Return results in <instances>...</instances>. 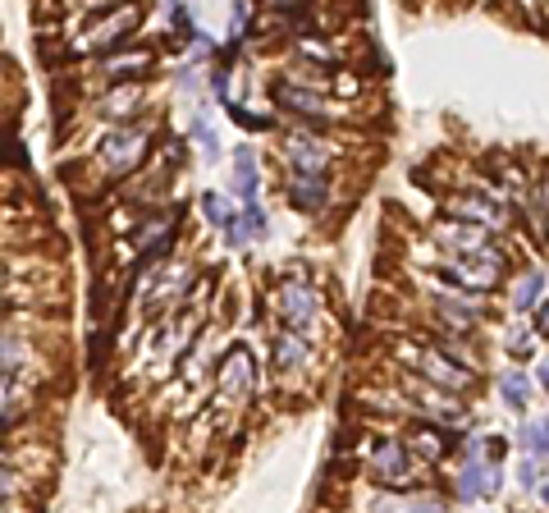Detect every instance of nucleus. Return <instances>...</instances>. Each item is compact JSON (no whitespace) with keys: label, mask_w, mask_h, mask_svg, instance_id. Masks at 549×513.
<instances>
[{"label":"nucleus","mask_w":549,"mask_h":513,"mask_svg":"<svg viewBox=\"0 0 549 513\" xmlns=\"http://www.w3.org/2000/svg\"><path fill=\"white\" fill-rule=\"evenodd\" d=\"M371 477L380 481V486H408L412 481V459L408 449L399 445V440H376V454H371Z\"/></svg>","instance_id":"1"},{"label":"nucleus","mask_w":549,"mask_h":513,"mask_svg":"<svg viewBox=\"0 0 549 513\" xmlns=\"http://www.w3.org/2000/svg\"><path fill=\"white\" fill-rule=\"evenodd\" d=\"M417 367H421V376H426L435 390H472V381H476L467 367L449 362L440 349H421V353H417Z\"/></svg>","instance_id":"2"},{"label":"nucleus","mask_w":549,"mask_h":513,"mask_svg":"<svg viewBox=\"0 0 549 513\" xmlns=\"http://www.w3.org/2000/svg\"><path fill=\"white\" fill-rule=\"evenodd\" d=\"M270 97H275V106H284L289 115H298V120L316 124V129L325 124V115H321V97H316L312 88H298L293 78H280V83H270Z\"/></svg>","instance_id":"3"},{"label":"nucleus","mask_w":549,"mask_h":513,"mask_svg":"<svg viewBox=\"0 0 549 513\" xmlns=\"http://www.w3.org/2000/svg\"><path fill=\"white\" fill-rule=\"evenodd\" d=\"M280 317H284V326L289 330H302V326H312V317H316V294L307 289V284H298V280H289V284H280Z\"/></svg>","instance_id":"4"},{"label":"nucleus","mask_w":549,"mask_h":513,"mask_svg":"<svg viewBox=\"0 0 549 513\" xmlns=\"http://www.w3.org/2000/svg\"><path fill=\"white\" fill-rule=\"evenodd\" d=\"M284 152H289V165L298 170V175L325 179V165H330V152H325V147H321L316 138H307V133H289Z\"/></svg>","instance_id":"5"},{"label":"nucleus","mask_w":549,"mask_h":513,"mask_svg":"<svg viewBox=\"0 0 549 513\" xmlns=\"http://www.w3.org/2000/svg\"><path fill=\"white\" fill-rule=\"evenodd\" d=\"M453 211H458L463 220H476L481 230H490V225H499V220H504V202H499L495 193H485V188L453 197Z\"/></svg>","instance_id":"6"},{"label":"nucleus","mask_w":549,"mask_h":513,"mask_svg":"<svg viewBox=\"0 0 549 513\" xmlns=\"http://www.w3.org/2000/svg\"><path fill=\"white\" fill-rule=\"evenodd\" d=\"M220 390L225 394H248L252 390V358L248 349H229L220 362Z\"/></svg>","instance_id":"7"},{"label":"nucleus","mask_w":549,"mask_h":513,"mask_svg":"<svg viewBox=\"0 0 549 513\" xmlns=\"http://www.w3.org/2000/svg\"><path fill=\"white\" fill-rule=\"evenodd\" d=\"M289 202L312 216V211H321L325 202H330V184H325V179H312V175H293L289 179Z\"/></svg>","instance_id":"8"},{"label":"nucleus","mask_w":549,"mask_h":513,"mask_svg":"<svg viewBox=\"0 0 549 513\" xmlns=\"http://www.w3.org/2000/svg\"><path fill=\"white\" fill-rule=\"evenodd\" d=\"M440 243H444V248H453L458 257H476V252L490 248V243H485V230H481V225H444V230H440Z\"/></svg>","instance_id":"9"},{"label":"nucleus","mask_w":549,"mask_h":513,"mask_svg":"<svg viewBox=\"0 0 549 513\" xmlns=\"http://www.w3.org/2000/svg\"><path fill=\"white\" fill-rule=\"evenodd\" d=\"M234 188H238V197H243V207L257 202L261 175H257V156H252V147H238L234 152Z\"/></svg>","instance_id":"10"},{"label":"nucleus","mask_w":549,"mask_h":513,"mask_svg":"<svg viewBox=\"0 0 549 513\" xmlns=\"http://www.w3.org/2000/svg\"><path fill=\"white\" fill-rule=\"evenodd\" d=\"M270 358H275V372H298L302 362H307V339L298 330H284V335H275Z\"/></svg>","instance_id":"11"},{"label":"nucleus","mask_w":549,"mask_h":513,"mask_svg":"<svg viewBox=\"0 0 549 513\" xmlns=\"http://www.w3.org/2000/svg\"><path fill=\"white\" fill-rule=\"evenodd\" d=\"M485 472L476 459H463V468H458V481H453V495H458V504H472L485 495Z\"/></svg>","instance_id":"12"},{"label":"nucleus","mask_w":549,"mask_h":513,"mask_svg":"<svg viewBox=\"0 0 549 513\" xmlns=\"http://www.w3.org/2000/svg\"><path fill=\"white\" fill-rule=\"evenodd\" d=\"M101 152H106L110 165H133L142 152V133H110V138L101 142Z\"/></svg>","instance_id":"13"},{"label":"nucleus","mask_w":549,"mask_h":513,"mask_svg":"<svg viewBox=\"0 0 549 513\" xmlns=\"http://www.w3.org/2000/svg\"><path fill=\"white\" fill-rule=\"evenodd\" d=\"M435 312H440V317L449 321L453 330H472V326H476V307H467L463 298H458V303H453L449 294H440V298H435Z\"/></svg>","instance_id":"14"},{"label":"nucleus","mask_w":549,"mask_h":513,"mask_svg":"<svg viewBox=\"0 0 549 513\" xmlns=\"http://www.w3.org/2000/svg\"><path fill=\"white\" fill-rule=\"evenodd\" d=\"M499 394L508 399V408H517V413H522V408L531 404V381H527V372H504V376H499Z\"/></svg>","instance_id":"15"},{"label":"nucleus","mask_w":549,"mask_h":513,"mask_svg":"<svg viewBox=\"0 0 549 513\" xmlns=\"http://www.w3.org/2000/svg\"><path fill=\"white\" fill-rule=\"evenodd\" d=\"M540 294H545V275H540V271L522 275L517 289H513V307H517V312H531V307H540Z\"/></svg>","instance_id":"16"},{"label":"nucleus","mask_w":549,"mask_h":513,"mask_svg":"<svg viewBox=\"0 0 549 513\" xmlns=\"http://www.w3.org/2000/svg\"><path fill=\"white\" fill-rule=\"evenodd\" d=\"M517 440H522V449L531 459H549V422H522Z\"/></svg>","instance_id":"17"},{"label":"nucleus","mask_w":549,"mask_h":513,"mask_svg":"<svg viewBox=\"0 0 549 513\" xmlns=\"http://www.w3.org/2000/svg\"><path fill=\"white\" fill-rule=\"evenodd\" d=\"M412 445H417V454H426V459H444V454H449V436H444V431H435V426H426V431H412Z\"/></svg>","instance_id":"18"},{"label":"nucleus","mask_w":549,"mask_h":513,"mask_svg":"<svg viewBox=\"0 0 549 513\" xmlns=\"http://www.w3.org/2000/svg\"><path fill=\"white\" fill-rule=\"evenodd\" d=\"M138 106V88H119L115 97H106V106H101V115L106 120H129V110Z\"/></svg>","instance_id":"19"},{"label":"nucleus","mask_w":549,"mask_h":513,"mask_svg":"<svg viewBox=\"0 0 549 513\" xmlns=\"http://www.w3.org/2000/svg\"><path fill=\"white\" fill-rule=\"evenodd\" d=\"M193 142L202 147L206 161H216V156H220V138H216V129H211V120H206V115H197V120H193Z\"/></svg>","instance_id":"20"},{"label":"nucleus","mask_w":549,"mask_h":513,"mask_svg":"<svg viewBox=\"0 0 549 513\" xmlns=\"http://www.w3.org/2000/svg\"><path fill=\"white\" fill-rule=\"evenodd\" d=\"M142 69H151V55L147 51H138V55H119V60H110L106 65V74H142Z\"/></svg>","instance_id":"21"},{"label":"nucleus","mask_w":549,"mask_h":513,"mask_svg":"<svg viewBox=\"0 0 549 513\" xmlns=\"http://www.w3.org/2000/svg\"><path fill=\"white\" fill-rule=\"evenodd\" d=\"M504 349L513 353V358H531V349H536V335H531V330H522V326H513V330H508V339H504Z\"/></svg>","instance_id":"22"},{"label":"nucleus","mask_w":549,"mask_h":513,"mask_svg":"<svg viewBox=\"0 0 549 513\" xmlns=\"http://www.w3.org/2000/svg\"><path fill=\"white\" fill-rule=\"evenodd\" d=\"M202 216L211 220V225H229V220H234V216H229V207L220 202L216 193H202Z\"/></svg>","instance_id":"23"},{"label":"nucleus","mask_w":549,"mask_h":513,"mask_svg":"<svg viewBox=\"0 0 549 513\" xmlns=\"http://www.w3.org/2000/svg\"><path fill=\"white\" fill-rule=\"evenodd\" d=\"M225 239H229V248H248V239H257V234H252V225L243 216H234L225 225Z\"/></svg>","instance_id":"24"},{"label":"nucleus","mask_w":549,"mask_h":513,"mask_svg":"<svg viewBox=\"0 0 549 513\" xmlns=\"http://www.w3.org/2000/svg\"><path fill=\"white\" fill-rule=\"evenodd\" d=\"M371 513H412V495L403 500V495H385V500L371 504Z\"/></svg>","instance_id":"25"},{"label":"nucleus","mask_w":549,"mask_h":513,"mask_svg":"<svg viewBox=\"0 0 549 513\" xmlns=\"http://www.w3.org/2000/svg\"><path fill=\"white\" fill-rule=\"evenodd\" d=\"M508 454V440L504 436H485V459H490V468H499V459Z\"/></svg>","instance_id":"26"},{"label":"nucleus","mask_w":549,"mask_h":513,"mask_svg":"<svg viewBox=\"0 0 549 513\" xmlns=\"http://www.w3.org/2000/svg\"><path fill=\"white\" fill-rule=\"evenodd\" d=\"M229 115H234L238 124H248V129H275L270 120H261V115H252V110H243V106H229Z\"/></svg>","instance_id":"27"},{"label":"nucleus","mask_w":549,"mask_h":513,"mask_svg":"<svg viewBox=\"0 0 549 513\" xmlns=\"http://www.w3.org/2000/svg\"><path fill=\"white\" fill-rule=\"evenodd\" d=\"M243 220H248V225H252V234H257V239L270 230V225H266V211H261L257 202H252V207H243Z\"/></svg>","instance_id":"28"},{"label":"nucleus","mask_w":549,"mask_h":513,"mask_svg":"<svg viewBox=\"0 0 549 513\" xmlns=\"http://www.w3.org/2000/svg\"><path fill=\"white\" fill-rule=\"evenodd\" d=\"M499 486H504V468H490L485 472V495H499Z\"/></svg>","instance_id":"29"},{"label":"nucleus","mask_w":549,"mask_h":513,"mask_svg":"<svg viewBox=\"0 0 549 513\" xmlns=\"http://www.w3.org/2000/svg\"><path fill=\"white\" fill-rule=\"evenodd\" d=\"M536 326H540V330H549V303H540V312H536Z\"/></svg>","instance_id":"30"},{"label":"nucleus","mask_w":549,"mask_h":513,"mask_svg":"<svg viewBox=\"0 0 549 513\" xmlns=\"http://www.w3.org/2000/svg\"><path fill=\"white\" fill-rule=\"evenodd\" d=\"M540 385H545V390H549V358L540 362Z\"/></svg>","instance_id":"31"},{"label":"nucleus","mask_w":549,"mask_h":513,"mask_svg":"<svg viewBox=\"0 0 549 513\" xmlns=\"http://www.w3.org/2000/svg\"><path fill=\"white\" fill-rule=\"evenodd\" d=\"M540 500H545V504H549V481H540Z\"/></svg>","instance_id":"32"}]
</instances>
